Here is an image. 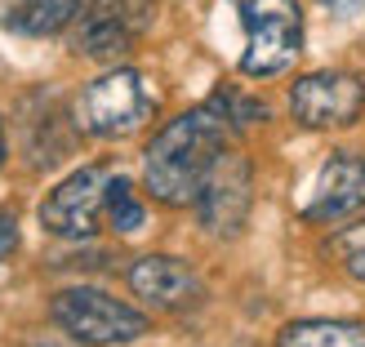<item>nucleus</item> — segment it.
Returning a JSON list of instances; mask_svg holds the SVG:
<instances>
[{"mask_svg": "<svg viewBox=\"0 0 365 347\" xmlns=\"http://www.w3.org/2000/svg\"><path fill=\"white\" fill-rule=\"evenodd\" d=\"M277 347H365V325L361 321H330V316L294 321L281 330Z\"/></svg>", "mask_w": 365, "mask_h": 347, "instance_id": "f8f14e48", "label": "nucleus"}, {"mask_svg": "<svg viewBox=\"0 0 365 347\" xmlns=\"http://www.w3.org/2000/svg\"><path fill=\"white\" fill-rule=\"evenodd\" d=\"M365 209V160L352 156V152H334L325 160V170L317 174V187H312V200L303 205V218L312 223H339Z\"/></svg>", "mask_w": 365, "mask_h": 347, "instance_id": "9d476101", "label": "nucleus"}, {"mask_svg": "<svg viewBox=\"0 0 365 347\" xmlns=\"http://www.w3.org/2000/svg\"><path fill=\"white\" fill-rule=\"evenodd\" d=\"M152 112V94L143 76L134 67H120V71H107V76L89 81L81 94H76V107L71 116L85 134H98V138H120L138 130Z\"/></svg>", "mask_w": 365, "mask_h": 347, "instance_id": "20e7f679", "label": "nucleus"}, {"mask_svg": "<svg viewBox=\"0 0 365 347\" xmlns=\"http://www.w3.org/2000/svg\"><path fill=\"white\" fill-rule=\"evenodd\" d=\"M232 138V120L218 103L192 107V112L174 116L165 130H160L148 152H143V182L160 205H196L200 182L214 170V160L227 152Z\"/></svg>", "mask_w": 365, "mask_h": 347, "instance_id": "f257e3e1", "label": "nucleus"}, {"mask_svg": "<svg viewBox=\"0 0 365 347\" xmlns=\"http://www.w3.org/2000/svg\"><path fill=\"white\" fill-rule=\"evenodd\" d=\"M245 27V76H281L303 49V9L299 0H232Z\"/></svg>", "mask_w": 365, "mask_h": 347, "instance_id": "f03ea898", "label": "nucleus"}, {"mask_svg": "<svg viewBox=\"0 0 365 347\" xmlns=\"http://www.w3.org/2000/svg\"><path fill=\"white\" fill-rule=\"evenodd\" d=\"M0 23L23 36H53L67 23H76L85 0H0Z\"/></svg>", "mask_w": 365, "mask_h": 347, "instance_id": "9b49d317", "label": "nucleus"}, {"mask_svg": "<svg viewBox=\"0 0 365 347\" xmlns=\"http://www.w3.org/2000/svg\"><path fill=\"white\" fill-rule=\"evenodd\" d=\"M103 214H107V223H112L120 236H130V232H138L143 223H148V214H143V205H138V196H134V182H130V178H107Z\"/></svg>", "mask_w": 365, "mask_h": 347, "instance_id": "ddd939ff", "label": "nucleus"}, {"mask_svg": "<svg viewBox=\"0 0 365 347\" xmlns=\"http://www.w3.org/2000/svg\"><path fill=\"white\" fill-rule=\"evenodd\" d=\"M156 0H85L81 27H76V53L85 58H120L152 23Z\"/></svg>", "mask_w": 365, "mask_h": 347, "instance_id": "0eeeda50", "label": "nucleus"}, {"mask_svg": "<svg viewBox=\"0 0 365 347\" xmlns=\"http://www.w3.org/2000/svg\"><path fill=\"white\" fill-rule=\"evenodd\" d=\"M254 205V174H250V160L241 152H223L214 160V170L200 182V196H196V218L210 236H236L250 218Z\"/></svg>", "mask_w": 365, "mask_h": 347, "instance_id": "39448f33", "label": "nucleus"}, {"mask_svg": "<svg viewBox=\"0 0 365 347\" xmlns=\"http://www.w3.org/2000/svg\"><path fill=\"white\" fill-rule=\"evenodd\" d=\"M0 165H5V130H0Z\"/></svg>", "mask_w": 365, "mask_h": 347, "instance_id": "f3484780", "label": "nucleus"}, {"mask_svg": "<svg viewBox=\"0 0 365 347\" xmlns=\"http://www.w3.org/2000/svg\"><path fill=\"white\" fill-rule=\"evenodd\" d=\"M348 271H352V276H361V281H365V245H361L356 254H348Z\"/></svg>", "mask_w": 365, "mask_h": 347, "instance_id": "dca6fc26", "label": "nucleus"}, {"mask_svg": "<svg viewBox=\"0 0 365 347\" xmlns=\"http://www.w3.org/2000/svg\"><path fill=\"white\" fill-rule=\"evenodd\" d=\"M321 5H330L339 14H356V9H365V0H321Z\"/></svg>", "mask_w": 365, "mask_h": 347, "instance_id": "2eb2a0df", "label": "nucleus"}, {"mask_svg": "<svg viewBox=\"0 0 365 347\" xmlns=\"http://www.w3.org/2000/svg\"><path fill=\"white\" fill-rule=\"evenodd\" d=\"M14 249H18V223L9 214H0V263H5Z\"/></svg>", "mask_w": 365, "mask_h": 347, "instance_id": "4468645a", "label": "nucleus"}, {"mask_svg": "<svg viewBox=\"0 0 365 347\" xmlns=\"http://www.w3.org/2000/svg\"><path fill=\"white\" fill-rule=\"evenodd\" d=\"M49 316L53 325L76 338L85 347H116V343H134L152 330V321L138 312V307L120 303L103 289H89V285H76V289H63L53 294L49 303Z\"/></svg>", "mask_w": 365, "mask_h": 347, "instance_id": "7ed1b4c3", "label": "nucleus"}, {"mask_svg": "<svg viewBox=\"0 0 365 347\" xmlns=\"http://www.w3.org/2000/svg\"><path fill=\"white\" fill-rule=\"evenodd\" d=\"M289 112L307 130H339L365 112V81L352 71H312L289 89Z\"/></svg>", "mask_w": 365, "mask_h": 347, "instance_id": "423d86ee", "label": "nucleus"}, {"mask_svg": "<svg viewBox=\"0 0 365 347\" xmlns=\"http://www.w3.org/2000/svg\"><path fill=\"white\" fill-rule=\"evenodd\" d=\"M130 289L156 312H182V307L200 303V294H205L200 276L174 254H143L130 267Z\"/></svg>", "mask_w": 365, "mask_h": 347, "instance_id": "1a4fd4ad", "label": "nucleus"}, {"mask_svg": "<svg viewBox=\"0 0 365 347\" xmlns=\"http://www.w3.org/2000/svg\"><path fill=\"white\" fill-rule=\"evenodd\" d=\"M103 196H107V174L98 165H85L67 174L41 205V227L63 236V241H89L103 218Z\"/></svg>", "mask_w": 365, "mask_h": 347, "instance_id": "6e6552de", "label": "nucleus"}]
</instances>
